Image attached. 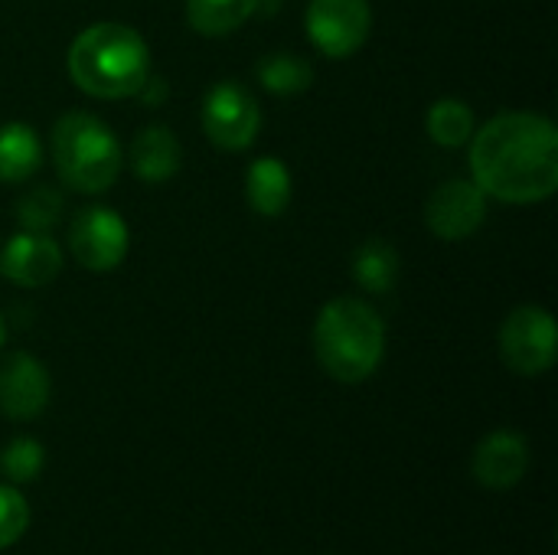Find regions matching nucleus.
Returning a JSON list of instances; mask_svg holds the SVG:
<instances>
[{"instance_id":"nucleus-1","label":"nucleus","mask_w":558,"mask_h":555,"mask_svg":"<svg viewBox=\"0 0 558 555\" xmlns=\"http://www.w3.org/2000/svg\"><path fill=\"white\" fill-rule=\"evenodd\" d=\"M471 137V173L484 196L523 206L556 193L558 131L549 118L507 111Z\"/></svg>"},{"instance_id":"nucleus-2","label":"nucleus","mask_w":558,"mask_h":555,"mask_svg":"<svg viewBox=\"0 0 558 555\" xmlns=\"http://www.w3.org/2000/svg\"><path fill=\"white\" fill-rule=\"evenodd\" d=\"M69 75L92 98H131L150 79V52L124 23H92L69 46Z\"/></svg>"},{"instance_id":"nucleus-3","label":"nucleus","mask_w":558,"mask_h":555,"mask_svg":"<svg viewBox=\"0 0 558 555\" xmlns=\"http://www.w3.org/2000/svg\"><path fill=\"white\" fill-rule=\"evenodd\" d=\"M314 353L337 383L369 379L386 353V324L360 298L330 301L314 324Z\"/></svg>"},{"instance_id":"nucleus-4","label":"nucleus","mask_w":558,"mask_h":555,"mask_svg":"<svg viewBox=\"0 0 558 555\" xmlns=\"http://www.w3.org/2000/svg\"><path fill=\"white\" fill-rule=\"evenodd\" d=\"M52 160L65 186L105 193L121 173V144L101 118L69 111L52 124Z\"/></svg>"},{"instance_id":"nucleus-5","label":"nucleus","mask_w":558,"mask_h":555,"mask_svg":"<svg viewBox=\"0 0 558 555\" xmlns=\"http://www.w3.org/2000/svg\"><path fill=\"white\" fill-rule=\"evenodd\" d=\"M558 353L556 317L546 307H517L500 327V357L520 376L553 370Z\"/></svg>"},{"instance_id":"nucleus-6","label":"nucleus","mask_w":558,"mask_h":555,"mask_svg":"<svg viewBox=\"0 0 558 555\" xmlns=\"http://www.w3.org/2000/svg\"><path fill=\"white\" fill-rule=\"evenodd\" d=\"M262 128L255 95L239 82H216L203 101V131L222 150H245Z\"/></svg>"},{"instance_id":"nucleus-7","label":"nucleus","mask_w":558,"mask_h":555,"mask_svg":"<svg viewBox=\"0 0 558 555\" xmlns=\"http://www.w3.org/2000/svg\"><path fill=\"white\" fill-rule=\"evenodd\" d=\"M304 23L311 43L324 56L347 59L366 43L373 26V10L369 0H311Z\"/></svg>"},{"instance_id":"nucleus-8","label":"nucleus","mask_w":558,"mask_h":555,"mask_svg":"<svg viewBox=\"0 0 558 555\" xmlns=\"http://www.w3.org/2000/svg\"><path fill=\"white\" fill-rule=\"evenodd\" d=\"M128 226L124 219L108 206H88L78 209L69 226V249L75 262L88 272H111L128 255Z\"/></svg>"},{"instance_id":"nucleus-9","label":"nucleus","mask_w":558,"mask_h":555,"mask_svg":"<svg viewBox=\"0 0 558 555\" xmlns=\"http://www.w3.org/2000/svg\"><path fill=\"white\" fill-rule=\"evenodd\" d=\"M487 200L474 180H445L425 203L428 229L445 242H461L481 229Z\"/></svg>"},{"instance_id":"nucleus-10","label":"nucleus","mask_w":558,"mask_h":555,"mask_svg":"<svg viewBox=\"0 0 558 555\" xmlns=\"http://www.w3.org/2000/svg\"><path fill=\"white\" fill-rule=\"evenodd\" d=\"M49 373L29 353H13L0 366V412L13 422H29L49 406Z\"/></svg>"},{"instance_id":"nucleus-11","label":"nucleus","mask_w":558,"mask_h":555,"mask_svg":"<svg viewBox=\"0 0 558 555\" xmlns=\"http://www.w3.org/2000/svg\"><path fill=\"white\" fill-rule=\"evenodd\" d=\"M530 471V445L520 432H490L471 461V474L487 491H513Z\"/></svg>"},{"instance_id":"nucleus-12","label":"nucleus","mask_w":558,"mask_h":555,"mask_svg":"<svg viewBox=\"0 0 558 555\" xmlns=\"http://www.w3.org/2000/svg\"><path fill=\"white\" fill-rule=\"evenodd\" d=\"M62 268V249L49 232H16L0 252V275L20 288H43Z\"/></svg>"},{"instance_id":"nucleus-13","label":"nucleus","mask_w":558,"mask_h":555,"mask_svg":"<svg viewBox=\"0 0 558 555\" xmlns=\"http://www.w3.org/2000/svg\"><path fill=\"white\" fill-rule=\"evenodd\" d=\"M131 170L137 180L144 183H163L170 180L180 164H183V147L177 141V134L163 124H150L144 128L134 144H131Z\"/></svg>"},{"instance_id":"nucleus-14","label":"nucleus","mask_w":558,"mask_h":555,"mask_svg":"<svg viewBox=\"0 0 558 555\" xmlns=\"http://www.w3.org/2000/svg\"><path fill=\"white\" fill-rule=\"evenodd\" d=\"M245 196L258 216H268V219L281 216L291 203V170L278 157L252 160L245 173Z\"/></svg>"},{"instance_id":"nucleus-15","label":"nucleus","mask_w":558,"mask_h":555,"mask_svg":"<svg viewBox=\"0 0 558 555\" xmlns=\"http://www.w3.org/2000/svg\"><path fill=\"white\" fill-rule=\"evenodd\" d=\"M43 164L39 137L23 121L0 124V183H23Z\"/></svg>"},{"instance_id":"nucleus-16","label":"nucleus","mask_w":558,"mask_h":555,"mask_svg":"<svg viewBox=\"0 0 558 555\" xmlns=\"http://www.w3.org/2000/svg\"><path fill=\"white\" fill-rule=\"evenodd\" d=\"M399 265H402L399 262V252L386 239H366L353 252V278H356L360 288H366L373 294H386V291L396 288Z\"/></svg>"},{"instance_id":"nucleus-17","label":"nucleus","mask_w":558,"mask_h":555,"mask_svg":"<svg viewBox=\"0 0 558 555\" xmlns=\"http://www.w3.org/2000/svg\"><path fill=\"white\" fill-rule=\"evenodd\" d=\"M258 0H186V20L203 36H226L239 29Z\"/></svg>"},{"instance_id":"nucleus-18","label":"nucleus","mask_w":558,"mask_h":555,"mask_svg":"<svg viewBox=\"0 0 558 555\" xmlns=\"http://www.w3.org/2000/svg\"><path fill=\"white\" fill-rule=\"evenodd\" d=\"M258 82L275 95H301L314 82V65L294 52H275L258 62Z\"/></svg>"},{"instance_id":"nucleus-19","label":"nucleus","mask_w":558,"mask_h":555,"mask_svg":"<svg viewBox=\"0 0 558 555\" xmlns=\"http://www.w3.org/2000/svg\"><path fill=\"white\" fill-rule=\"evenodd\" d=\"M428 137L441 147H461L474 134V111L461 98H441L428 108Z\"/></svg>"},{"instance_id":"nucleus-20","label":"nucleus","mask_w":558,"mask_h":555,"mask_svg":"<svg viewBox=\"0 0 558 555\" xmlns=\"http://www.w3.org/2000/svg\"><path fill=\"white\" fill-rule=\"evenodd\" d=\"M65 200L59 196V190L52 186H33L20 203H16V216L20 226L29 232H49L59 219H62Z\"/></svg>"},{"instance_id":"nucleus-21","label":"nucleus","mask_w":558,"mask_h":555,"mask_svg":"<svg viewBox=\"0 0 558 555\" xmlns=\"http://www.w3.org/2000/svg\"><path fill=\"white\" fill-rule=\"evenodd\" d=\"M43 461H46V451H43V445L36 438H13L0 451V471L13 484H26V481L39 478Z\"/></svg>"},{"instance_id":"nucleus-22","label":"nucleus","mask_w":558,"mask_h":555,"mask_svg":"<svg viewBox=\"0 0 558 555\" xmlns=\"http://www.w3.org/2000/svg\"><path fill=\"white\" fill-rule=\"evenodd\" d=\"M29 527V504L26 497L10 487V484H0V550L13 546Z\"/></svg>"},{"instance_id":"nucleus-23","label":"nucleus","mask_w":558,"mask_h":555,"mask_svg":"<svg viewBox=\"0 0 558 555\" xmlns=\"http://www.w3.org/2000/svg\"><path fill=\"white\" fill-rule=\"evenodd\" d=\"M137 95H141V98H144L147 105H157V101H160V98L167 95V85H163L160 79H147V82H144V88H141Z\"/></svg>"},{"instance_id":"nucleus-24","label":"nucleus","mask_w":558,"mask_h":555,"mask_svg":"<svg viewBox=\"0 0 558 555\" xmlns=\"http://www.w3.org/2000/svg\"><path fill=\"white\" fill-rule=\"evenodd\" d=\"M3 337H7V327H3V317H0V347H3Z\"/></svg>"}]
</instances>
